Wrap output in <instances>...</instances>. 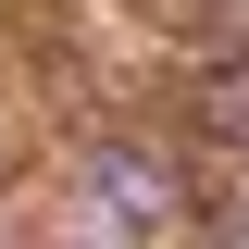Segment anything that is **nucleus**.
<instances>
[{
    "label": "nucleus",
    "mask_w": 249,
    "mask_h": 249,
    "mask_svg": "<svg viewBox=\"0 0 249 249\" xmlns=\"http://www.w3.org/2000/svg\"><path fill=\"white\" fill-rule=\"evenodd\" d=\"M199 124L212 137H249V62H212L199 75Z\"/></svg>",
    "instance_id": "f03ea898"
},
{
    "label": "nucleus",
    "mask_w": 249,
    "mask_h": 249,
    "mask_svg": "<svg viewBox=\"0 0 249 249\" xmlns=\"http://www.w3.org/2000/svg\"><path fill=\"white\" fill-rule=\"evenodd\" d=\"M88 199H100V224H124V237L199 224V199H187L175 150H137V137H100V150H88Z\"/></svg>",
    "instance_id": "f257e3e1"
}]
</instances>
